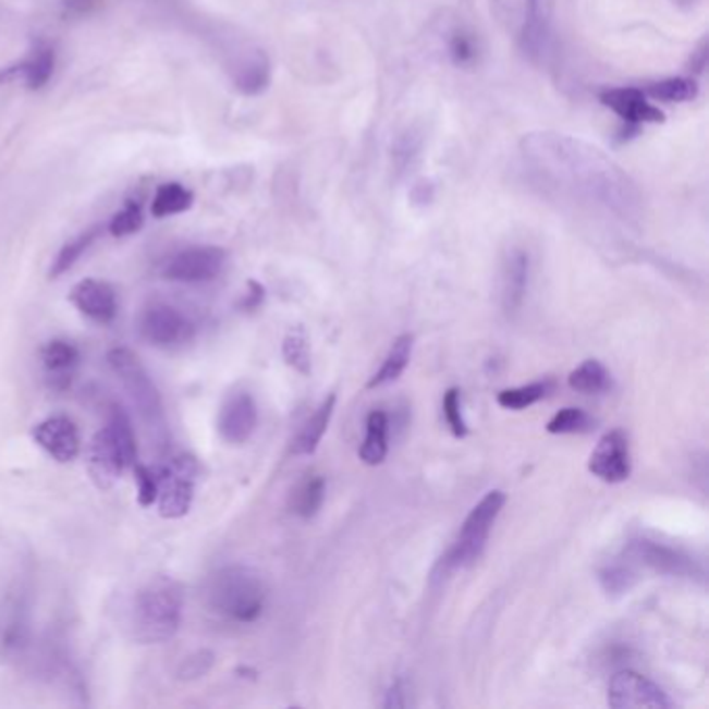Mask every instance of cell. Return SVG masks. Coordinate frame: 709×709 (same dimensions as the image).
<instances>
[{"mask_svg": "<svg viewBox=\"0 0 709 709\" xmlns=\"http://www.w3.org/2000/svg\"><path fill=\"white\" fill-rule=\"evenodd\" d=\"M34 441L57 462H71L82 452L77 425L68 416H50L34 427Z\"/></svg>", "mask_w": 709, "mask_h": 709, "instance_id": "12", "label": "cell"}, {"mask_svg": "<svg viewBox=\"0 0 709 709\" xmlns=\"http://www.w3.org/2000/svg\"><path fill=\"white\" fill-rule=\"evenodd\" d=\"M388 414L383 411H372L366 416V437L358 450V457L368 466H377L388 457Z\"/></svg>", "mask_w": 709, "mask_h": 709, "instance_id": "22", "label": "cell"}, {"mask_svg": "<svg viewBox=\"0 0 709 709\" xmlns=\"http://www.w3.org/2000/svg\"><path fill=\"white\" fill-rule=\"evenodd\" d=\"M608 706L614 709H668L672 704L656 683L640 676L639 672L622 670L608 685Z\"/></svg>", "mask_w": 709, "mask_h": 709, "instance_id": "10", "label": "cell"}, {"mask_svg": "<svg viewBox=\"0 0 709 709\" xmlns=\"http://www.w3.org/2000/svg\"><path fill=\"white\" fill-rule=\"evenodd\" d=\"M706 65H708V42L704 40L701 45H699V48L693 52V59H690V71H695V73H701L704 69H706Z\"/></svg>", "mask_w": 709, "mask_h": 709, "instance_id": "42", "label": "cell"}, {"mask_svg": "<svg viewBox=\"0 0 709 709\" xmlns=\"http://www.w3.org/2000/svg\"><path fill=\"white\" fill-rule=\"evenodd\" d=\"M450 54L454 57L457 65H464L475 59V45L466 34L460 32V34H454V38L450 42Z\"/></svg>", "mask_w": 709, "mask_h": 709, "instance_id": "39", "label": "cell"}, {"mask_svg": "<svg viewBox=\"0 0 709 709\" xmlns=\"http://www.w3.org/2000/svg\"><path fill=\"white\" fill-rule=\"evenodd\" d=\"M32 643V603L23 589L0 597V662L23 658Z\"/></svg>", "mask_w": 709, "mask_h": 709, "instance_id": "7", "label": "cell"}, {"mask_svg": "<svg viewBox=\"0 0 709 709\" xmlns=\"http://www.w3.org/2000/svg\"><path fill=\"white\" fill-rule=\"evenodd\" d=\"M256 425H258V408L250 393L248 391L231 393L219 412V420H217L219 435L231 445H242L254 435Z\"/></svg>", "mask_w": 709, "mask_h": 709, "instance_id": "13", "label": "cell"}, {"mask_svg": "<svg viewBox=\"0 0 709 709\" xmlns=\"http://www.w3.org/2000/svg\"><path fill=\"white\" fill-rule=\"evenodd\" d=\"M132 468L137 482V502L142 508H150L159 500V470H152L139 462Z\"/></svg>", "mask_w": 709, "mask_h": 709, "instance_id": "35", "label": "cell"}, {"mask_svg": "<svg viewBox=\"0 0 709 709\" xmlns=\"http://www.w3.org/2000/svg\"><path fill=\"white\" fill-rule=\"evenodd\" d=\"M139 333L157 347H175L190 342L196 333L194 322L169 304H155L146 308L139 319Z\"/></svg>", "mask_w": 709, "mask_h": 709, "instance_id": "9", "label": "cell"}, {"mask_svg": "<svg viewBox=\"0 0 709 709\" xmlns=\"http://www.w3.org/2000/svg\"><path fill=\"white\" fill-rule=\"evenodd\" d=\"M113 433V439L121 450V454L125 457V464L127 468H132L137 462V443H136V433H134V427H132V420L127 416V412L119 406H113L111 408V414H109V425H107Z\"/></svg>", "mask_w": 709, "mask_h": 709, "instance_id": "27", "label": "cell"}, {"mask_svg": "<svg viewBox=\"0 0 709 709\" xmlns=\"http://www.w3.org/2000/svg\"><path fill=\"white\" fill-rule=\"evenodd\" d=\"M125 470H127L125 457L121 454L111 429L102 427L94 435L90 443L91 479L96 480L100 489H109Z\"/></svg>", "mask_w": 709, "mask_h": 709, "instance_id": "16", "label": "cell"}, {"mask_svg": "<svg viewBox=\"0 0 709 709\" xmlns=\"http://www.w3.org/2000/svg\"><path fill=\"white\" fill-rule=\"evenodd\" d=\"M635 580H637L635 572L624 564H610L599 571V583L608 595L628 594L633 589Z\"/></svg>", "mask_w": 709, "mask_h": 709, "instance_id": "34", "label": "cell"}, {"mask_svg": "<svg viewBox=\"0 0 709 709\" xmlns=\"http://www.w3.org/2000/svg\"><path fill=\"white\" fill-rule=\"evenodd\" d=\"M109 365L113 368L117 379L123 383L125 391L130 393L137 414L142 420L155 429L162 431L164 429V412H162V400H160L159 389L155 386L152 377L148 370L139 363L136 354L127 347H114L107 356Z\"/></svg>", "mask_w": 709, "mask_h": 709, "instance_id": "4", "label": "cell"}, {"mask_svg": "<svg viewBox=\"0 0 709 709\" xmlns=\"http://www.w3.org/2000/svg\"><path fill=\"white\" fill-rule=\"evenodd\" d=\"M503 505H505V493L500 489H493L470 510V514L466 516L464 525L457 533L456 543L445 555V566L466 569L479 560L482 549L487 546L491 526L500 516Z\"/></svg>", "mask_w": 709, "mask_h": 709, "instance_id": "5", "label": "cell"}, {"mask_svg": "<svg viewBox=\"0 0 709 709\" xmlns=\"http://www.w3.org/2000/svg\"><path fill=\"white\" fill-rule=\"evenodd\" d=\"M408 706V697H406V686L402 681H395L393 685L389 686L388 697L383 701L386 709H400Z\"/></svg>", "mask_w": 709, "mask_h": 709, "instance_id": "40", "label": "cell"}, {"mask_svg": "<svg viewBox=\"0 0 709 709\" xmlns=\"http://www.w3.org/2000/svg\"><path fill=\"white\" fill-rule=\"evenodd\" d=\"M69 297L82 315H86L88 319L98 322V325H111L117 317V310H119L117 294H114L113 288L105 281L84 279L71 290Z\"/></svg>", "mask_w": 709, "mask_h": 709, "instance_id": "14", "label": "cell"}, {"mask_svg": "<svg viewBox=\"0 0 709 709\" xmlns=\"http://www.w3.org/2000/svg\"><path fill=\"white\" fill-rule=\"evenodd\" d=\"M283 358L285 363L296 368L300 375L310 372V350H308V340L302 327L292 329L285 340H283Z\"/></svg>", "mask_w": 709, "mask_h": 709, "instance_id": "32", "label": "cell"}, {"mask_svg": "<svg viewBox=\"0 0 709 709\" xmlns=\"http://www.w3.org/2000/svg\"><path fill=\"white\" fill-rule=\"evenodd\" d=\"M628 553L635 555L640 564L649 566L651 571L670 574V576H695L697 566L681 549L668 548L662 543L649 541V539H637L628 546Z\"/></svg>", "mask_w": 709, "mask_h": 709, "instance_id": "15", "label": "cell"}, {"mask_svg": "<svg viewBox=\"0 0 709 709\" xmlns=\"http://www.w3.org/2000/svg\"><path fill=\"white\" fill-rule=\"evenodd\" d=\"M225 260L228 254L217 246H194L171 256L162 267V277L178 283H205L219 277Z\"/></svg>", "mask_w": 709, "mask_h": 709, "instance_id": "8", "label": "cell"}, {"mask_svg": "<svg viewBox=\"0 0 709 709\" xmlns=\"http://www.w3.org/2000/svg\"><path fill=\"white\" fill-rule=\"evenodd\" d=\"M250 296H248V300L244 302V308H248V310L256 308V306L262 302V297H265V290H262L258 283L250 281Z\"/></svg>", "mask_w": 709, "mask_h": 709, "instance_id": "43", "label": "cell"}, {"mask_svg": "<svg viewBox=\"0 0 709 709\" xmlns=\"http://www.w3.org/2000/svg\"><path fill=\"white\" fill-rule=\"evenodd\" d=\"M192 203H194V194L187 187H183L182 183H162L152 200V215L157 219L180 215L185 212Z\"/></svg>", "mask_w": 709, "mask_h": 709, "instance_id": "25", "label": "cell"}, {"mask_svg": "<svg viewBox=\"0 0 709 709\" xmlns=\"http://www.w3.org/2000/svg\"><path fill=\"white\" fill-rule=\"evenodd\" d=\"M200 477V464L190 454L171 457L159 470V512L162 518H183L196 493V480Z\"/></svg>", "mask_w": 709, "mask_h": 709, "instance_id": "6", "label": "cell"}, {"mask_svg": "<svg viewBox=\"0 0 709 709\" xmlns=\"http://www.w3.org/2000/svg\"><path fill=\"white\" fill-rule=\"evenodd\" d=\"M697 82L690 77H665L645 88V94L660 102H688L697 98Z\"/></svg>", "mask_w": 709, "mask_h": 709, "instance_id": "26", "label": "cell"}, {"mask_svg": "<svg viewBox=\"0 0 709 709\" xmlns=\"http://www.w3.org/2000/svg\"><path fill=\"white\" fill-rule=\"evenodd\" d=\"M144 225V215H142V206L139 203H127L123 206L109 223V231L113 233L114 237H125L136 233Z\"/></svg>", "mask_w": 709, "mask_h": 709, "instance_id": "36", "label": "cell"}, {"mask_svg": "<svg viewBox=\"0 0 709 709\" xmlns=\"http://www.w3.org/2000/svg\"><path fill=\"white\" fill-rule=\"evenodd\" d=\"M528 271H530L528 254L521 248L510 250L502 271V304L508 315H514L523 308L526 290H528Z\"/></svg>", "mask_w": 709, "mask_h": 709, "instance_id": "19", "label": "cell"}, {"mask_svg": "<svg viewBox=\"0 0 709 709\" xmlns=\"http://www.w3.org/2000/svg\"><path fill=\"white\" fill-rule=\"evenodd\" d=\"M412 343H414V338H412L411 333L400 335V338L393 342V345H391L388 358L383 360L381 368H379V370L370 377V381L366 383V388H383V386H388L391 381H395V379L406 370L408 363H411Z\"/></svg>", "mask_w": 709, "mask_h": 709, "instance_id": "23", "label": "cell"}, {"mask_svg": "<svg viewBox=\"0 0 709 709\" xmlns=\"http://www.w3.org/2000/svg\"><path fill=\"white\" fill-rule=\"evenodd\" d=\"M212 612L237 624H252L267 606V585L248 566H228L217 572L208 585Z\"/></svg>", "mask_w": 709, "mask_h": 709, "instance_id": "3", "label": "cell"}, {"mask_svg": "<svg viewBox=\"0 0 709 709\" xmlns=\"http://www.w3.org/2000/svg\"><path fill=\"white\" fill-rule=\"evenodd\" d=\"M589 470L606 482H622L631 477L628 439L620 429L603 435L589 457Z\"/></svg>", "mask_w": 709, "mask_h": 709, "instance_id": "11", "label": "cell"}, {"mask_svg": "<svg viewBox=\"0 0 709 709\" xmlns=\"http://www.w3.org/2000/svg\"><path fill=\"white\" fill-rule=\"evenodd\" d=\"M20 71L25 77V84L32 88V90H38L42 88L46 82L50 80L52 71H54V52L52 48L48 46H38L32 57L22 63Z\"/></svg>", "mask_w": 709, "mask_h": 709, "instance_id": "28", "label": "cell"}, {"mask_svg": "<svg viewBox=\"0 0 709 709\" xmlns=\"http://www.w3.org/2000/svg\"><path fill=\"white\" fill-rule=\"evenodd\" d=\"M601 102L610 111L626 121L628 125H643V123H660L663 113L647 102V94L639 88H610L601 91Z\"/></svg>", "mask_w": 709, "mask_h": 709, "instance_id": "17", "label": "cell"}, {"mask_svg": "<svg viewBox=\"0 0 709 709\" xmlns=\"http://www.w3.org/2000/svg\"><path fill=\"white\" fill-rule=\"evenodd\" d=\"M569 386L578 393H603L612 388V377L599 360H585L572 370Z\"/></svg>", "mask_w": 709, "mask_h": 709, "instance_id": "24", "label": "cell"}, {"mask_svg": "<svg viewBox=\"0 0 709 709\" xmlns=\"http://www.w3.org/2000/svg\"><path fill=\"white\" fill-rule=\"evenodd\" d=\"M548 393L546 383H530L523 388L503 389L498 393V404L505 411H525L528 406L543 400Z\"/></svg>", "mask_w": 709, "mask_h": 709, "instance_id": "33", "label": "cell"}, {"mask_svg": "<svg viewBox=\"0 0 709 709\" xmlns=\"http://www.w3.org/2000/svg\"><path fill=\"white\" fill-rule=\"evenodd\" d=\"M42 365L48 386L57 391H65L80 365V350L68 340H52L42 347Z\"/></svg>", "mask_w": 709, "mask_h": 709, "instance_id": "18", "label": "cell"}, {"mask_svg": "<svg viewBox=\"0 0 709 709\" xmlns=\"http://www.w3.org/2000/svg\"><path fill=\"white\" fill-rule=\"evenodd\" d=\"M183 589L173 578L150 580L139 589L130 612L132 637L142 645L173 639L182 626Z\"/></svg>", "mask_w": 709, "mask_h": 709, "instance_id": "2", "label": "cell"}, {"mask_svg": "<svg viewBox=\"0 0 709 709\" xmlns=\"http://www.w3.org/2000/svg\"><path fill=\"white\" fill-rule=\"evenodd\" d=\"M443 416L454 437L462 439L468 435L466 420L462 416V404H460V389L450 388L443 395Z\"/></svg>", "mask_w": 709, "mask_h": 709, "instance_id": "38", "label": "cell"}, {"mask_svg": "<svg viewBox=\"0 0 709 709\" xmlns=\"http://www.w3.org/2000/svg\"><path fill=\"white\" fill-rule=\"evenodd\" d=\"M98 233H100L98 228L88 229V231L80 233L77 237H73L69 244H65L61 252L57 254V258H54V262L50 267V277L57 279V277L68 273L69 269L84 256V252L90 248L94 240L98 237Z\"/></svg>", "mask_w": 709, "mask_h": 709, "instance_id": "29", "label": "cell"}, {"mask_svg": "<svg viewBox=\"0 0 709 709\" xmlns=\"http://www.w3.org/2000/svg\"><path fill=\"white\" fill-rule=\"evenodd\" d=\"M679 9H683V11H690V9H695V7H699V2L701 0H672Z\"/></svg>", "mask_w": 709, "mask_h": 709, "instance_id": "44", "label": "cell"}, {"mask_svg": "<svg viewBox=\"0 0 709 709\" xmlns=\"http://www.w3.org/2000/svg\"><path fill=\"white\" fill-rule=\"evenodd\" d=\"M335 400H338L335 393L327 395L322 400V404L317 408V412L304 423V427L300 429V433L294 439V448H292V452L296 456H313L317 452L320 439H322V435L327 431L329 420H331L333 411H335Z\"/></svg>", "mask_w": 709, "mask_h": 709, "instance_id": "21", "label": "cell"}, {"mask_svg": "<svg viewBox=\"0 0 709 709\" xmlns=\"http://www.w3.org/2000/svg\"><path fill=\"white\" fill-rule=\"evenodd\" d=\"M325 502V480L320 477L308 479L296 493L292 502V512L302 518H313Z\"/></svg>", "mask_w": 709, "mask_h": 709, "instance_id": "31", "label": "cell"}, {"mask_svg": "<svg viewBox=\"0 0 709 709\" xmlns=\"http://www.w3.org/2000/svg\"><path fill=\"white\" fill-rule=\"evenodd\" d=\"M212 665H215V653L212 651H208V649L194 651L187 658H183V662L178 668V679L185 681V683L205 679Z\"/></svg>", "mask_w": 709, "mask_h": 709, "instance_id": "37", "label": "cell"}, {"mask_svg": "<svg viewBox=\"0 0 709 709\" xmlns=\"http://www.w3.org/2000/svg\"><path fill=\"white\" fill-rule=\"evenodd\" d=\"M521 152L543 183L558 192L585 198L624 219L639 215V185L616 160L587 139L560 132H533L523 137Z\"/></svg>", "mask_w": 709, "mask_h": 709, "instance_id": "1", "label": "cell"}, {"mask_svg": "<svg viewBox=\"0 0 709 709\" xmlns=\"http://www.w3.org/2000/svg\"><path fill=\"white\" fill-rule=\"evenodd\" d=\"M233 82L237 90L250 96L267 90L271 82V63L267 54L258 48L246 50V54L240 57V61L233 68Z\"/></svg>", "mask_w": 709, "mask_h": 709, "instance_id": "20", "label": "cell"}, {"mask_svg": "<svg viewBox=\"0 0 709 709\" xmlns=\"http://www.w3.org/2000/svg\"><path fill=\"white\" fill-rule=\"evenodd\" d=\"M594 425L595 420L587 412L580 408H564L553 414L546 429L551 435L589 433L594 431Z\"/></svg>", "mask_w": 709, "mask_h": 709, "instance_id": "30", "label": "cell"}, {"mask_svg": "<svg viewBox=\"0 0 709 709\" xmlns=\"http://www.w3.org/2000/svg\"><path fill=\"white\" fill-rule=\"evenodd\" d=\"M98 4L100 0H63V7L69 15H88Z\"/></svg>", "mask_w": 709, "mask_h": 709, "instance_id": "41", "label": "cell"}]
</instances>
